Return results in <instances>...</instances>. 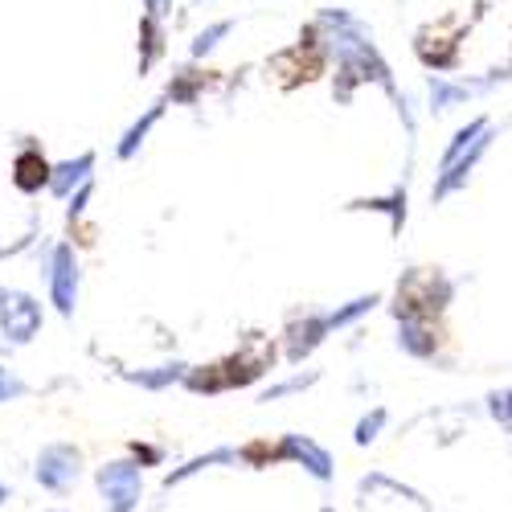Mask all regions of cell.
Here are the masks:
<instances>
[{
  "label": "cell",
  "mask_w": 512,
  "mask_h": 512,
  "mask_svg": "<svg viewBox=\"0 0 512 512\" xmlns=\"http://www.w3.org/2000/svg\"><path fill=\"white\" fill-rule=\"evenodd\" d=\"M185 373H189L185 361H164V365H152V369H119L123 381H132V386L152 390V394L173 390V386H185Z\"/></svg>",
  "instance_id": "ac0fdd59"
},
{
  "label": "cell",
  "mask_w": 512,
  "mask_h": 512,
  "mask_svg": "<svg viewBox=\"0 0 512 512\" xmlns=\"http://www.w3.org/2000/svg\"><path fill=\"white\" fill-rule=\"evenodd\" d=\"M349 209H373V213H390V234L406 226V185H394L390 197H369V201H349Z\"/></svg>",
  "instance_id": "603a6c76"
},
{
  "label": "cell",
  "mask_w": 512,
  "mask_h": 512,
  "mask_svg": "<svg viewBox=\"0 0 512 512\" xmlns=\"http://www.w3.org/2000/svg\"><path fill=\"white\" fill-rule=\"evenodd\" d=\"M33 394V386L17 373V369H9V365H0V402H21V398H29Z\"/></svg>",
  "instance_id": "4316f807"
},
{
  "label": "cell",
  "mask_w": 512,
  "mask_h": 512,
  "mask_svg": "<svg viewBox=\"0 0 512 512\" xmlns=\"http://www.w3.org/2000/svg\"><path fill=\"white\" fill-rule=\"evenodd\" d=\"M279 357H283L279 336L250 332L230 357L209 361V365H189L185 390L197 394V398H218V394H230V390H246V386H254V381H263L275 369Z\"/></svg>",
  "instance_id": "6da1fadb"
},
{
  "label": "cell",
  "mask_w": 512,
  "mask_h": 512,
  "mask_svg": "<svg viewBox=\"0 0 512 512\" xmlns=\"http://www.w3.org/2000/svg\"><path fill=\"white\" fill-rule=\"evenodd\" d=\"M164 107H168V99L160 95L156 103L144 107L140 119H132V127H127V132L119 136V144H115V156H119V160H136V152H140V148L148 144V136H152V127L164 119Z\"/></svg>",
  "instance_id": "d6986e66"
},
{
  "label": "cell",
  "mask_w": 512,
  "mask_h": 512,
  "mask_svg": "<svg viewBox=\"0 0 512 512\" xmlns=\"http://www.w3.org/2000/svg\"><path fill=\"white\" fill-rule=\"evenodd\" d=\"M37 275L46 283V300L62 320H74L78 312V295H82V267H78V250L74 242H41L37 246Z\"/></svg>",
  "instance_id": "277c9868"
},
{
  "label": "cell",
  "mask_w": 512,
  "mask_h": 512,
  "mask_svg": "<svg viewBox=\"0 0 512 512\" xmlns=\"http://www.w3.org/2000/svg\"><path fill=\"white\" fill-rule=\"evenodd\" d=\"M332 332V316L328 308H291L287 320H283V332H279V345H283V361L287 365H304Z\"/></svg>",
  "instance_id": "ba28073f"
},
{
  "label": "cell",
  "mask_w": 512,
  "mask_h": 512,
  "mask_svg": "<svg viewBox=\"0 0 512 512\" xmlns=\"http://www.w3.org/2000/svg\"><path fill=\"white\" fill-rule=\"evenodd\" d=\"M324 512H332V508H324Z\"/></svg>",
  "instance_id": "836d02e7"
},
{
  "label": "cell",
  "mask_w": 512,
  "mask_h": 512,
  "mask_svg": "<svg viewBox=\"0 0 512 512\" xmlns=\"http://www.w3.org/2000/svg\"><path fill=\"white\" fill-rule=\"evenodd\" d=\"M82 451L74 447V443H66V439H58V443H46L37 451V467H33V476H37V484L46 488L50 496H70L74 488H78V480H82Z\"/></svg>",
  "instance_id": "30bf717a"
},
{
  "label": "cell",
  "mask_w": 512,
  "mask_h": 512,
  "mask_svg": "<svg viewBox=\"0 0 512 512\" xmlns=\"http://www.w3.org/2000/svg\"><path fill=\"white\" fill-rule=\"evenodd\" d=\"M13 500V492H9V484L5 480H0V504H9Z\"/></svg>",
  "instance_id": "4dcf8cb0"
},
{
  "label": "cell",
  "mask_w": 512,
  "mask_h": 512,
  "mask_svg": "<svg viewBox=\"0 0 512 512\" xmlns=\"http://www.w3.org/2000/svg\"><path fill=\"white\" fill-rule=\"evenodd\" d=\"M95 488H99L103 512H140V504H144V467L132 455L107 459L103 467H95Z\"/></svg>",
  "instance_id": "8992f818"
},
{
  "label": "cell",
  "mask_w": 512,
  "mask_h": 512,
  "mask_svg": "<svg viewBox=\"0 0 512 512\" xmlns=\"http://www.w3.org/2000/svg\"><path fill=\"white\" fill-rule=\"evenodd\" d=\"M328 66H332V62H328V54H324L320 46L295 41V46H287V50H279V54L267 58V78L275 82L283 95H291V91L308 87V82H316Z\"/></svg>",
  "instance_id": "9c48e42d"
},
{
  "label": "cell",
  "mask_w": 512,
  "mask_h": 512,
  "mask_svg": "<svg viewBox=\"0 0 512 512\" xmlns=\"http://www.w3.org/2000/svg\"><path fill=\"white\" fill-rule=\"evenodd\" d=\"M168 54V21L164 17H152V13H140V78L152 74Z\"/></svg>",
  "instance_id": "e0dca14e"
},
{
  "label": "cell",
  "mask_w": 512,
  "mask_h": 512,
  "mask_svg": "<svg viewBox=\"0 0 512 512\" xmlns=\"http://www.w3.org/2000/svg\"><path fill=\"white\" fill-rule=\"evenodd\" d=\"M459 295V279H451L443 267H410L398 287H394V304L390 316L402 320H443L447 308Z\"/></svg>",
  "instance_id": "3957f363"
},
{
  "label": "cell",
  "mask_w": 512,
  "mask_h": 512,
  "mask_svg": "<svg viewBox=\"0 0 512 512\" xmlns=\"http://www.w3.org/2000/svg\"><path fill=\"white\" fill-rule=\"evenodd\" d=\"M144 13H152V17H164V21H168V13H173V0H144Z\"/></svg>",
  "instance_id": "f1b7e54d"
},
{
  "label": "cell",
  "mask_w": 512,
  "mask_h": 512,
  "mask_svg": "<svg viewBox=\"0 0 512 512\" xmlns=\"http://www.w3.org/2000/svg\"><path fill=\"white\" fill-rule=\"evenodd\" d=\"M492 78H496V82H512V54H508V62H504V66H500Z\"/></svg>",
  "instance_id": "f546056e"
},
{
  "label": "cell",
  "mask_w": 512,
  "mask_h": 512,
  "mask_svg": "<svg viewBox=\"0 0 512 512\" xmlns=\"http://www.w3.org/2000/svg\"><path fill=\"white\" fill-rule=\"evenodd\" d=\"M484 402H488V414H492V422L500 426L504 435H512V386H500V390H492Z\"/></svg>",
  "instance_id": "484cf974"
},
{
  "label": "cell",
  "mask_w": 512,
  "mask_h": 512,
  "mask_svg": "<svg viewBox=\"0 0 512 512\" xmlns=\"http://www.w3.org/2000/svg\"><path fill=\"white\" fill-rule=\"evenodd\" d=\"M463 29H467V21L459 17V13H451V17H443V21H431V25H422L418 33H414V54H418V62L431 70V74H451V70H459V58H463Z\"/></svg>",
  "instance_id": "5b68a950"
},
{
  "label": "cell",
  "mask_w": 512,
  "mask_h": 512,
  "mask_svg": "<svg viewBox=\"0 0 512 512\" xmlns=\"http://www.w3.org/2000/svg\"><path fill=\"white\" fill-rule=\"evenodd\" d=\"M189 5H213V0H189Z\"/></svg>",
  "instance_id": "1f68e13d"
},
{
  "label": "cell",
  "mask_w": 512,
  "mask_h": 512,
  "mask_svg": "<svg viewBox=\"0 0 512 512\" xmlns=\"http://www.w3.org/2000/svg\"><path fill=\"white\" fill-rule=\"evenodd\" d=\"M41 324H46V304L37 295L21 291V287H0V340L9 349L33 345L41 336Z\"/></svg>",
  "instance_id": "52a82bcc"
},
{
  "label": "cell",
  "mask_w": 512,
  "mask_h": 512,
  "mask_svg": "<svg viewBox=\"0 0 512 512\" xmlns=\"http://www.w3.org/2000/svg\"><path fill=\"white\" fill-rule=\"evenodd\" d=\"M50 512H66V508H50Z\"/></svg>",
  "instance_id": "d6a6232c"
},
{
  "label": "cell",
  "mask_w": 512,
  "mask_h": 512,
  "mask_svg": "<svg viewBox=\"0 0 512 512\" xmlns=\"http://www.w3.org/2000/svg\"><path fill=\"white\" fill-rule=\"evenodd\" d=\"M222 82V70H209L201 62H189L181 70H173V78H168V87H164V99L173 103V107H197L213 87Z\"/></svg>",
  "instance_id": "9a60e30c"
},
{
  "label": "cell",
  "mask_w": 512,
  "mask_h": 512,
  "mask_svg": "<svg viewBox=\"0 0 512 512\" xmlns=\"http://www.w3.org/2000/svg\"><path fill=\"white\" fill-rule=\"evenodd\" d=\"M218 463H234V467H238V447H213V451H205V455L189 459L185 467H177V472H168V476H164V492L181 488L185 480H193V476L209 472V467H218Z\"/></svg>",
  "instance_id": "ffe728a7"
},
{
  "label": "cell",
  "mask_w": 512,
  "mask_h": 512,
  "mask_svg": "<svg viewBox=\"0 0 512 512\" xmlns=\"http://www.w3.org/2000/svg\"><path fill=\"white\" fill-rule=\"evenodd\" d=\"M234 25H238V17H222V21H213V25H205L193 41H189V62H205L213 50L222 46V41L234 33Z\"/></svg>",
  "instance_id": "7402d4cb"
},
{
  "label": "cell",
  "mask_w": 512,
  "mask_h": 512,
  "mask_svg": "<svg viewBox=\"0 0 512 512\" xmlns=\"http://www.w3.org/2000/svg\"><path fill=\"white\" fill-rule=\"evenodd\" d=\"M443 345H447L443 320H402V324H398V349H402L410 361L447 365V361H443Z\"/></svg>",
  "instance_id": "4fadbf2b"
},
{
  "label": "cell",
  "mask_w": 512,
  "mask_h": 512,
  "mask_svg": "<svg viewBox=\"0 0 512 512\" xmlns=\"http://www.w3.org/2000/svg\"><path fill=\"white\" fill-rule=\"evenodd\" d=\"M390 426V410L386 406H373V410H365L361 418H357V426H353V443L357 447H373L377 439H381V431Z\"/></svg>",
  "instance_id": "d4e9b609"
},
{
  "label": "cell",
  "mask_w": 512,
  "mask_h": 512,
  "mask_svg": "<svg viewBox=\"0 0 512 512\" xmlns=\"http://www.w3.org/2000/svg\"><path fill=\"white\" fill-rule=\"evenodd\" d=\"M320 369H300V373H291V377H279V381H271V386H263L259 390V402L263 406H271V402H283V398H295V394H308L312 386H320Z\"/></svg>",
  "instance_id": "44dd1931"
},
{
  "label": "cell",
  "mask_w": 512,
  "mask_h": 512,
  "mask_svg": "<svg viewBox=\"0 0 512 512\" xmlns=\"http://www.w3.org/2000/svg\"><path fill=\"white\" fill-rule=\"evenodd\" d=\"M381 304V291H369V295H357V300H349V304H336V308H328V316H332V332H345V328H353L357 320H365L373 308Z\"/></svg>",
  "instance_id": "cb8c5ba5"
},
{
  "label": "cell",
  "mask_w": 512,
  "mask_h": 512,
  "mask_svg": "<svg viewBox=\"0 0 512 512\" xmlns=\"http://www.w3.org/2000/svg\"><path fill=\"white\" fill-rule=\"evenodd\" d=\"M95 164H99L95 152H78V156H70V160H58V164H54V177H50V197L70 201L82 185L95 181Z\"/></svg>",
  "instance_id": "2e32d148"
},
{
  "label": "cell",
  "mask_w": 512,
  "mask_h": 512,
  "mask_svg": "<svg viewBox=\"0 0 512 512\" xmlns=\"http://www.w3.org/2000/svg\"><path fill=\"white\" fill-rule=\"evenodd\" d=\"M496 140V123L492 115H476L467 119L463 127H455V136L447 140L443 156H439V168H435V185H431V205H443L447 197L463 193L467 181H472V173L480 168V160L488 156Z\"/></svg>",
  "instance_id": "7a4b0ae2"
},
{
  "label": "cell",
  "mask_w": 512,
  "mask_h": 512,
  "mask_svg": "<svg viewBox=\"0 0 512 512\" xmlns=\"http://www.w3.org/2000/svg\"><path fill=\"white\" fill-rule=\"evenodd\" d=\"M275 459L279 463H295L320 484H332L336 480V459L324 443H316L312 435H279L275 439Z\"/></svg>",
  "instance_id": "7c38bea8"
},
{
  "label": "cell",
  "mask_w": 512,
  "mask_h": 512,
  "mask_svg": "<svg viewBox=\"0 0 512 512\" xmlns=\"http://www.w3.org/2000/svg\"><path fill=\"white\" fill-rule=\"evenodd\" d=\"M50 177H54V160H46L37 140H25L13 156V189L21 197H37V193H50Z\"/></svg>",
  "instance_id": "5bb4252c"
},
{
  "label": "cell",
  "mask_w": 512,
  "mask_h": 512,
  "mask_svg": "<svg viewBox=\"0 0 512 512\" xmlns=\"http://www.w3.org/2000/svg\"><path fill=\"white\" fill-rule=\"evenodd\" d=\"M127 455H132L140 467H160L164 463V447L160 443H127Z\"/></svg>",
  "instance_id": "83f0119b"
},
{
  "label": "cell",
  "mask_w": 512,
  "mask_h": 512,
  "mask_svg": "<svg viewBox=\"0 0 512 512\" xmlns=\"http://www.w3.org/2000/svg\"><path fill=\"white\" fill-rule=\"evenodd\" d=\"M492 87H500V82L488 74V78H451V74H426V107H431V115H447L463 103H472L480 95H488Z\"/></svg>",
  "instance_id": "8fae6325"
}]
</instances>
